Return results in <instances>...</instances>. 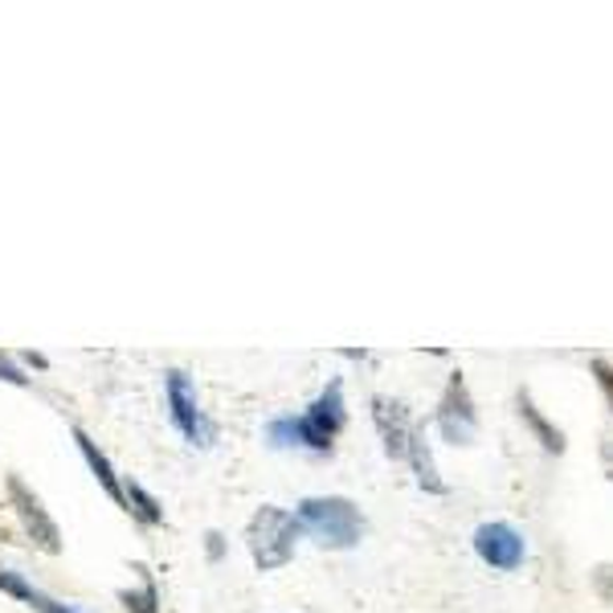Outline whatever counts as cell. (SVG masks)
<instances>
[{"label": "cell", "mask_w": 613, "mask_h": 613, "mask_svg": "<svg viewBox=\"0 0 613 613\" xmlns=\"http://www.w3.org/2000/svg\"><path fill=\"white\" fill-rule=\"evenodd\" d=\"M475 552H478V560H483V565L499 568V572H511V568L523 565L528 544H523V536L511 528V523L495 520V523H478Z\"/></svg>", "instance_id": "7"}, {"label": "cell", "mask_w": 613, "mask_h": 613, "mask_svg": "<svg viewBox=\"0 0 613 613\" xmlns=\"http://www.w3.org/2000/svg\"><path fill=\"white\" fill-rule=\"evenodd\" d=\"M0 381H4V384H16V389H25V384H30V377H25L21 368H16L13 356L0 352Z\"/></svg>", "instance_id": "15"}, {"label": "cell", "mask_w": 613, "mask_h": 613, "mask_svg": "<svg viewBox=\"0 0 613 613\" xmlns=\"http://www.w3.org/2000/svg\"><path fill=\"white\" fill-rule=\"evenodd\" d=\"M123 495H127V511H131V516H139V520L148 523V528L164 523V507H160V499H155V495H148V490L136 483V478H123Z\"/></svg>", "instance_id": "13"}, {"label": "cell", "mask_w": 613, "mask_h": 613, "mask_svg": "<svg viewBox=\"0 0 613 613\" xmlns=\"http://www.w3.org/2000/svg\"><path fill=\"white\" fill-rule=\"evenodd\" d=\"M299 520L291 511H282L275 504H262L250 523H245V548H250V560L262 568V572H278L294 560V544H299Z\"/></svg>", "instance_id": "2"}, {"label": "cell", "mask_w": 613, "mask_h": 613, "mask_svg": "<svg viewBox=\"0 0 613 613\" xmlns=\"http://www.w3.org/2000/svg\"><path fill=\"white\" fill-rule=\"evenodd\" d=\"M520 417H523V421H528V426H532V433H536L540 446H544L548 454H560V450H565V433H560V429L552 426L548 417L540 414L536 405H532V397H528V393H520Z\"/></svg>", "instance_id": "12"}, {"label": "cell", "mask_w": 613, "mask_h": 613, "mask_svg": "<svg viewBox=\"0 0 613 613\" xmlns=\"http://www.w3.org/2000/svg\"><path fill=\"white\" fill-rule=\"evenodd\" d=\"M0 593H9V598L25 601L33 613H82V610H74V605H66V601L42 593V589L25 581L16 568H4V565H0Z\"/></svg>", "instance_id": "9"}, {"label": "cell", "mask_w": 613, "mask_h": 613, "mask_svg": "<svg viewBox=\"0 0 613 613\" xmlns=\"http://www.w3.org/2000/svg\"><path fill=\"white\" fill-rule=\"evenodd\" d=\"M119 605L127 613H160V593H155L152 572H143L139 589H119Z\"/></svg>", "instance_id": "14"}, {"label": "cell", "mask_w": 613, "mask_h": 613, "mask_svg": "<svg viewBox=\"0 0 613 613\" xmlns=\"http://www.w3.org/2000/svg\"><path fill=\"white\" fill-rule=\"evenodd\" d=\"M74 442H78V450H82V459H86V466H91V475L99 478V487L107 490L111 499H115V504L123 507V511H127V495H123V478L115 475V466H111V459L107 454H103V450H99V442H94L91 433H86V429H78L74 426Z\"/></svg>", "instance_id": "10"}, {"label": "cell", "mask_w": 613, "mask_h": 613, "mask_svg": "<svg viewBox=\"0 0 613 613\" xmlns=\"http://www.w3.org/2000/svg\"><path fill=\"white\" fill-rule=\"evenodd\" d=\"M25 360H30L33 368H49V360L42 352H25Z\"/></svg>", "instance_id": "19"}, {"label": "cell", "mask_w": 613, "mask_h": 613, "mask_svg": "<svg viewBox=\"0 0 613 613\" xmlns=\"http://www.w3.org/2000/svg\"><path fill=\"white\" fill-rule=\"evenodd\" d=\"M438 429H442L446 442L454 446H471L478 433V414H475V401H471V389L462 381V372H454L450 381H446V393L438 401Z\"/></svg>", "instance_id": "6"}, {"label": "cell", "mask_w": 613, "mask_h": 613, "mask_svg": "<svg viewBox=\"0 0 613 613\" xmlns=\"http://www.w3.org/2000/svg\"><path fill=\"white\" fill-rule=\"evenodd\" d=\"M9 507L16 511V520H21V528H25V536L33 540V548L58 556L61 552V528L46 511L42 495H37V490H33L21 475H9Z\"/></svg>", "instance_id": "4"}, {"label": "cell", "mask_w": 613, "mask_h": 613, "mask_svg": "<svg viewBox=\"0 0 613 613\" xmlns=\"http://www.w3.org/2000/svg\"><path fill=\"white\" fill-rule=\"evenodd\" d=\"M593 377H598L601 393H605V397H610V405H613V368L605 365V360H593Z\"/></svg>", "instance_id": "16"}, {"label": "cell", "mask_w": 613, "mask_h": 613, "mask_svg": "<svg viewBox=\"0 0 613 613\" xmlns=\"http://www.w3.org/2000/svg\"><path fill=\"white\" fill-rule=\"evenodd\" d=\"M593 585H598L601 598L613 601V565H601L598 572H593Z\"/></svg>", "instance_id": "17"}, {"label": "cell", "mask_w": 613, "mask_h": 613, "mask_svg": "<svg viewBox=\"0 0 613 613\" xmlns=\"http://www.w3.org/2000/svg\"><path fill=\"white\" fill-rule=\"evenodd\" d=\"M209 560H221V552H225V536L221 532H209Z\"/></svg>", "instance_id": "18"}, {"label": "cell", "mask_w": 613, "mask_h": 613, "mask_svg": "<svg viewBox=\"0 0 613 613\" xmlns=\"http://www.w3.org/2000/svg\"><path fill=\"white\" fill-rule=\"evenodd\" d=\"M348 414H344V381H327L315 405L299 417H275L270 426H266V438L270 446L278 450H287V446H307V450H332L336 442V433L344 429Z\"/></svg>", "instance_id": "1"}, {"label": "cell", "mask_w": 613, "mask_h": 613, "mask_svg": "<svg viewBox=\"0 0 613 613\" xmlns=\"http://www.w3.org/2000/svg\"><path fill=\"white\" fill-rule=\"evenodd\" d=\"M299 528H307L323 548H356L365 536V516L344 495H311L294 511Z\"/></svg>", "instance_id": "3"}, {"label": "cell", "mask_w": 613, "mask_h": 613, "mask_svg": "<svg viewBox=\"0 0 613 613\" xmlns=\"http://www.w3.org/2000/svg\"><path fill=\"white\" fill-rule=\"evenodd\" d=\"M164 393H169V414H172V426L181 429L184 438L193 446H213L217 429L213 421L197 409V393H193V381H188V372H181V368H172V372H164Z\"/></svg>", "instance_id": "5"}, {"label": "cell", "mask_w": 613, "mask_h": 613, "mask_svg": "<svg viewBox=\"0 0 613 613\" xmlns=\"http://www.w3.org/2000/svg\"><path fill=\"white\" fill-rule=\"evenodd\" d=\"M409 466H414L417 475V487L429 490V495H446V483L442 475H438V462H433V454H429V442H426V429H414V442H409Z\"/></svg>", "instance_id": "11"}, {"label": "cell", "mask_w": 613, "mask_h": 613, "mask_svg": "<svg viewBox=\"0 0 613 613\" xmlns=\"http://www.w3.org/2000/svg\"><path fill=\"white\" fill-rule=\"evenodd\" d=\"M372 421L381 429V442L389 459H405L409 442H414V414L393 397H372Z\"/></svg>", "instance_id": "8"}]
</instances>
